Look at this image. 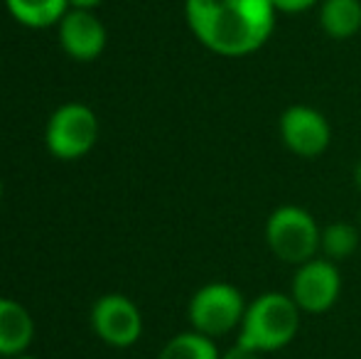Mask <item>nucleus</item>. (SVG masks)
I'll list each match as a JSON object with an SVG mask.
<instances>
[{
	"instance_id": "1",
	"label": "nucleus",
	"mask_w": 361,
	"mask_h": 359,
	"mask_svg": "<svg viewBox=\"0 0 361 359\" xmlns=\"http://www.w3.org/2000/svg\"><path fill=\"white\" fill-rule=\"evenodd\" d=\"M271 0H185L195 37L221 57H246L261 49L276 30Z\"/></svg>"
},
{
	"instance_id": "2",
	"label": "nucleus",
	"mask_w": 361,
	"mask_h": 359,
	"mask_svg": "<svg viewBox=\"0 0 361 359\" xmlns=\"http://www.w3.org/2000/svg\"><path fill=\"white\" fill-rule=\"evenodd\" d=\"M300 308L293 296L286 293H263L251 305H246L241 327H238V345L256 352H276L295 340L300 330Z\"/></svg>"
},
{
	"instance_id": "3",
	"label": "nucleus",
	"mask_w": 361,
	"mask_h": 359,
	"mask_svg": "<svg viewBox=\"0 0 361 359\" xmlns=\"http://www.w3.org/2000/svg\"><path fill=\"white\" fill-rule=\"evenodd\" d=\"M322 229L314 217L298 205H283L268 217L266 239L276 259L283 264L302 266L305 261L314 259L319 251Z\"/></svg>"
},
{
	"instance_id": "4",
	"label": "nucleus",
	"mask_w": 361,
	"mask_h": 359,
	"mask_svg": "<svg viewBox=\"0 0 361 359\" xmlns=\"http://www.w3.org/2000/svg\"><path fill=\"white\" fill-rule=\"evenodd\" d=\"M99 140V118L94 109L72 101L49 116L44 128V145L59 160H79Z\"/></svg>"
},
{
	"instance_id": "5",
	"label": "nucleus",
	"mask_w": 361,
	"mask_h": 359,
	"mask_svg": "<svg viewBox=\"0 0 361 359\" xmlns=\"http://www.w3.org/2000/svg\"><path fill=\"white\" fill-rule=\"evenodd\" d=\"M243 312H246V300L231 283H207L190 300L192 327L212 340L241 327Z\"/></svg>"
},
{
	"instance_id": "6",
	"label": "nucleus",
	"mask_w": 361,
	"mask_h": 359,
	"mask_svg": "<svg viewBox=\"0 0 361 359\" xmlns=\"http://www.w3.org/2000/svg\"><path fill=\"white\" fill-rule=\"evenodd\" d=\"M91 327L111 347H130L143 335V315L123 293H106L91 308Z\"/></svg>"
},
{
	"instance_id": "7",
	"label": "nucleus",
	"mask_w": 361,
	"mask_h": 359,
	"mask_svg": "<svg viewBox=\"0 0 361 359\" xmlns=\"http://www.w3.org/2000/svg\"><path fill=\"white\" fill-rule=\"evenodd\" d=\"M342 293V276L334 261L329 259H310L302 266H298L293 276L290 296L298 303L302 312H327Z\"/></svg>"
},
{
	"instance_id": "8",
	"label": "nucleus",
	"mask_w": 361,
	"mask_h": 359,
	"mask_svg": "<svg viewBox=\"0 0 361 359\" xmlns=\"http://www.w3.org/2000/svg\"><path fill=\"white\" fill-rule=\"evenodd\" d=\"M278 128H281V140L286 143V148L300 158H317L327 150L332 140L329 121L312 106H288Z\"/></svg>"
},
{
	"instance_id": "9",
	"label": "nucleus",
	"mask_w": 361,
	"mask_h": 359,
	"mask_svg": "<svg viewBox=\"0 0 361 359\" xmlns=\"http://www.w3.org/2000/svg\"><path fill=\"white\" fill-rule=\"evenodd\" d=\"M106 28L94 10H67L59 20V42L62 49L76 62H91L106 47Z\"/></svg>"
},
{
	"instance_id": "10",
	"label": "nucleus",
	"mask_w": 361,
	"mask_h": 359,
	"mask_svg": "<svg viewBox=\"0 0 361 359\" xmlns=\"http://www.w3.org/2000/svg\"><path fill=\"white\" fill-rule=\"evenodd\" d=\"M35 337V320L23 303L0 298V357L25 355Z\"/></svg>"
},
{
	"instance_id": "11",
	"label": "nucleus",
	"mask_w": 361,
	"mask_h": 359,
	"mask_svg": "<svg viewBox=\"0 0 361 359\" xmlns=\"http://www.w3.org/2000/svg\"><path fill=\"white\" fill-rule=\"evenodd\" d=\"M319 28L332 39H349L361 30V0H322Z\"/></svg>"
},
{
	"instance_id": "12",
	"label": "nucleus",
	"mask_w": 361,
	"mask_h": 359,
	"mask_svg": "<svg viewBox=\"0 0 361 359\" xmlns=\"http://www.w3.org/2000/svg\"><path fill=\"white\" fill-rule=\"evenodd\" d=\"M8 13L20 25L32 30H44L59 25V20L67 15V0H5Z\"/></svg>"
},
{
	"instance_id": "13",
	"label": "nucleus",
	"mask_w": 361,
	"mask_h": 359,
	"mask_svg": "<svg viewBox=\"0 0 361 359\" xmlns=\"http://www.w3.org/2000/svg\"><path fill=\"white\" fill-rule=\"evenodd\" d=\"M361 229H357L349 221H332L322 229L319 236V251H322L324 259L334 261H347L349 256H354V251L359 249Z\"/></svg>"
},
{
	"instance_id": "14",
	"label": "nucleus",
	"mask_w": 361,
	"mask_h": 359,
	"mask_svg": "<svg viewBox=\"0 0 361 359\" xmlns=\"http://www.w3.org/2000/svg\"><path fill=\"white\" fill-rule=\"evenodd\" d=\"M157 359H221L212 337L202 332H180L165 347Z\"/></svg>"
},
{
	"instance_id": "15",
	"label": "nucleus",
	"mask_w": 361,
	"mask_h": 359,
	"mask_svg": "<svg viewBox=\"0 0 361 359\" xmlns=\"http://www.w3.org/2000/svg\"><path fill=\"white\" fill-rule=\"evenodd\" d=\"M271 3L278 13H302V10L314 8L322 0H271Z\"/></svg>"
},
{
	"instance_id": "16",
	"label": "nucleus",
	"mask_w": 361,
	"mask_h": 359,
	"mask_svg": "<svg viewBox=\"0 0 361 359\" xmlns=\"http://www.w3.org/2000/svg\"><path fill=\"white\" fill-rule=\"evenodd\" d=\"M221 359H261V352L248 350V347H243V345H238V342H236L231 350L224 352Z\"/></svg>"
},
{
	"instance_id": "17",
	"label": "nucleus",
	"mask_w": 361,
	"mask_h": 359,
	"mask_svg": "<svg viewBox=\"0 0 361 359\" xmlns=\"http://www.w3.org/2000/svg\"><path fill=\"white\" fill-rule=\"evenodd\" d=\"M69 3V10H94L99 8L104 0H67Z\"/></svg>"
},
{
	"instance_id": "18",
	"label": "nucleus",
	"mask_w": 361,
	"mask_h": 359,
	"mask_svg": "<svg viewBox=\"0 0 361 359\" xmlns=\"http://www.w3.org/2000/svg\"><path fill=\"white\" fill-rule=\"evenodd\" d=\"M354 185H357L359 190H361V160L357 163V168H354Z\"/></svg>"
},
{
	"instance_id": "19",
	"label": "nucleus",
	"mask_w": 361,
	"mask_h": 359,
	"mask_svg": "<svg viewBox=\"0 0 361 359\" xmlns=\"http://www.w3.org/2000/svg\"><path fill=\"white\" fill-rule=\"evenodd\" d=\"M10 359H37V357H32V355H18V357H10Z\"/></svg>"
},
{
	"instance_id": "20",
	"label": "nucleus",
	"mask_w": 361,
	"mask_h": 359,
	"mask_svg": "<svg viewBox=\"0 0 361 359\" xmlns=\"http://www.w3.org/2000/svg\"><path fill=\"white\" fill-rule=\"evenodd\" d=\"M0 200H3V180H0Z\"/></svg>"
},
{
	"instance_id": "21",
	"label": "nucleus",
	"mask_w": 361,
	"mask_h": 359,
	"mask_svg": "<svg viewBox=\"0 0 361 359\" xmlns=\"http://www.w3.org/2000/svg\"><path fill=\"white\" fill-rule=\"evenodd\" d=\"M359 229H361V219H359Z\"/></svg>"
}]
</instances>
